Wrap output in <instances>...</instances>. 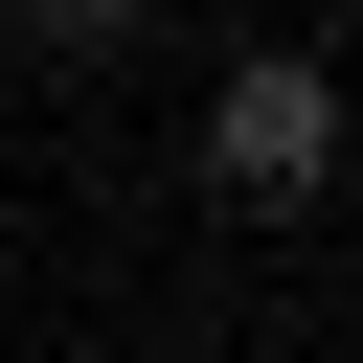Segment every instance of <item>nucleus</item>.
<instances>
[{
  "instance_id": "1",
  "label": "nucleus",
  "mask_w": 363,
  "mask_h": 363,
  "mask_svg": "<svg viewBox=\"0 0 363 363\" xmlns=\"http://www.w3.org/2000/svg\"><path fill=\"white\" fill-rule=\"evenodd\" d=\"M204 182H227L250 227L340 204V68H318V45H227V91H204Z\"/></svg>"
},
{
  "instance_id": "2",
  "label": "nucleus",
  "mask_w": 363,
  "mask_h": 363,
  "mask_svg": "<svg viewBox=\"0 0 363 363\" xmlns=\"http://www.w3.org/2000/svg\"><path fill=\"white\" fill-rule=\"evenodd\" d=\"M91 23H136V0H91Z\"/></svg>"
}]
</instances>
